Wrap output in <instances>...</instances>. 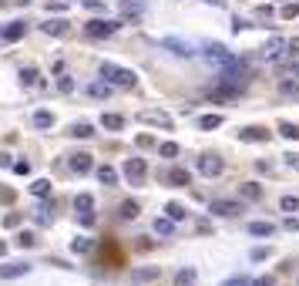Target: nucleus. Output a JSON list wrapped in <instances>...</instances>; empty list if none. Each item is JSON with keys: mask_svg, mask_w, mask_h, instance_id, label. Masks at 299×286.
<instances>
[{"mask_svg": "<svg viewBox=\"0 0 299 286\" xmlns=\"http://www.w3.org/2000/svg\"><path fill=\"white\" fill-rule=\"evenodd\" d=\"M218 84H222V88H239L242 91L245 84H249V67H245V61L235 57L232 64L222 67V71H218Z\"/></svg>", "mask_w": 299, "mask_h": 286, "instance_id": "nucleus-1", "label": "nucleus"}, {"mask_svg": "<svg viewBox=\"0 0 299 286\" xmlns=\"http://www.w3.org/2000/svg\"><path fill=\"white\" fill-rule=\"evenodd\" d=\"M101 78H105V81H111L114 88H135V84H138V74L135 71L118 67V64H111V61H105V64H101Z\"/></svg>", "mask_w": 299, "mask_h": 286, "instance_id": "nucleus-2", "label": "nucleus"}, {"mask_svg": "<svg viewBox=\"0 0 299 286\" xmlns=\"http://www.w3.org/2000/svg\"><path fill=\"white\" fill-rule=\"evenodd\" d=\"M209 212H215V216H226V219H232V216H242L245 209H242V202H235V199H212Z\"/></svg>", "mask_w": 299, "mask_h": 286, "instance_id": "nucleus-3", "label": "nucleus"}, {"mask_svg": "<svg viewBox=\"0 0 299 286\" xmlns=\"http://www.w3.org/2000/svg\"><path fill=\"white\" fill-rule=\"evenodd\" d=\"M145 158H128L124 162V179L131 182V185H141V179H145Z\"/></svg>", "mask_w": 299, "mask_h": 286, "instance_id": "nucleus-4", "label": "nucleus"}, {"mask_svg": "<svg viewBox=\"0 0 299 286\" xmlns=\"http://www.w3.org/2000/svg\"><path fill=\"white\" fill-rule=\"evenodd\" d=\"M84 31H88L91 37H111V34L118 31V20H88Z\"/></svg>", "mask_w": 299, "mask_h": 286, "instance_id": "nucleus-5", "label": "nucleus"}, {"mask_svg": "<svg viewBox=\"0 0 299 286\" xmlns=\"http://www.w3.org/2000/svg\"><path fill=\"white\" fill-rule=\"evenodd\" d=\"M222 169H226V162H222V158L218 155H202L198 158V172H202V175H222Z\"/></svg>", "mask_w": 299, "mask_h": 286, "instance_id": "nucleus-6", "label": "nucleus"}, {"mask_svg": "<svg viewBox=\"0 0 299 286\" xmlns=\"http://www.w3.org/2000/svg\"><path fill=\"white\" fill-rule=\"evenodd\" d=\"M205 57H209V61L215 57V61H218L222 67H226V64H232V61H235V54H232L229 47H222V44H205Z\"/></svg>", "mask_w": 299, "mask_h": 286, "instance_id": "nucleus-7", "label": "nucleus"}, {"mask_svg": "<svg viewBox=\"0 0 299 286\" xmlns=\"http://www.w3.org/2000/svg\"><path fill=\"white\" fill-rule=\"evenodd\" d=\"M286 51H289V41H283V37H269V44L262 47V54H266V61H279Z\"/></svg>", "mask_w": 299, "mask_h": 286, "instance_id": "nucleus-8", "label": "nucleus"}, {"mask_svg": "<svg viewBox=\"0 0 299 286\" xmlns=\"http://www.w3.org/2000/svg\"><path fill=\"white\" fill-rule=\"evenodd\" d=\"M162 47H165V51H171V54H178V57H192V54H195L192 44H188V41H178V37H165Z\"/></svg>", "mask_w": 299, "mask_h": 286, "instance_id": "nucleus-9", "label": "nucleus"}, {"mask_svg": "<svg viewBox=\"0 0 299 286\" xmlns=\"http://www.w3.org/2000/svg\"><path fill=\"white\" fill-rule=\"evenodd\" d=\"M138 118L148 125H162V128H171V118L165 111H155V108H145V111H138Z\"/></svg>", "mask_w": 299, "mask_h": 286, "instance_id": "nucleus-10", "label": "nucleus"}, {"mask_svg": "<svg viewBox=\"0 0 299 286\" xmlns=\"http://www.w3.org/2000/svg\"><path fill=\"white\" fill-rule=\"evenodd\" d=\"M24 31H27L24 20H14V24H7L4 31H0V37H4L7 44H14V41H20V37H24Z\"/></svg>", "mask_w": 299, "mask_h": 286, "instance_id": "nucleus-11", "label": "nucleus"}, {"mask_svg": "<svg viewBox=\"0 0 299 286\" xmlns=\"http://www.w3.org/2000/svg\"><path fill=\"white\" fill-rule=\"evenodd\" d=\"M162 276L158 266H141V270H131V283H152V279Z\"/></svg>", "mask_w": 299, "mask_h": 286, "instance_id": "nucleus-12", "label": "nucleus"}, {"mask_svg": "<svg viewBox=\"0 0 299 286\" xmlns=\"http://www.w3.org/2000/svg\"><path fill=\"white\" fill-rule=\"evenodd\" d=\"M118 7H121L124 17H128V14H131V17H141V14L148 10V0H121Z\"/></svg>", "mask_w": 299, "mask_h": 286, "instance_id": "nucleus-13", "label": "nucleus"}, {"mask_svg": "<svg viewBox=\"0 0 299 286\" xmlns=\"http://www.w3.org/2000/svg\"><path fill=\"white\" fill-rule=\"evenodd\" d=\"M239 138H242V141H269V131L259 128V125H249V128L239 131Z\"/></svg>", "mask_w": 299, "mask_h": 286, "instance_id": "nucleus-14", "label": "nucleus"}, {"mask_svg": "<svg viewBox=\"0 0 299 286\" xmlns=\"http://www.w3.org/2000/svg\"><path fill=\"white\" fill-rule=\"evenodd\" d=\"M27 273H31V266H27V263H7V266H0V276H4V279L27 276Z\"/></svg>", "mask_w": 299, "mask_h": 286, "instance_id": "nucleus-15", "label": "nucleus"}, {"mask_svg": "<svg viewBox=\"0 0 299 286\" xmlns=\"http://www.w3.org/2000/svg\"><path fill=\"white\" fill-rule=\"evenodd\" d=\"M71 169L78 172V175H84V172H91V169H94V162H91V155H88V152H78V155H71Z\"/></svg>", "mask_w": 299, "mask_h": 286, "instance_id": "nucleus-16", "label": "nucleus"}, {"mask_svg": "<svg viewBox=\"0 0 299 286\" xmlns=\"http://www.w3.org/2000/svg\"><path fill=\"white\" fill-rule=\"evenodd\" d=\"M44 34H54V37H67V34H71V24L57 17V20H47V24H44Z\"/></svg>", "mask_w": 299, "mask_h": 286, "instance_id": "nucleus-17", "label": "nucleus"}, {"mask_svg": "<svg viewBox=\"0 0 299 286\" xmlns=\"http://www.w3.org/2000/svg\"><path fill=\"white\" fill-rule=\"evenodd\" d=\"M168 182H171V185H178V188H185V185H192V175H188V169H171L168 172Z\"/></svg>", "mask_w": 299, "mask_h": 286, "instance_id": "nucleus-18", "label": "nucleus"}, {"mask_svg": "<svg viewBox=\"0 0 299 286\" xmlns=\"http://www.w3.org/2000/svg\"><path fill=\"white\" fill-rule=\"evenodd\" d=\"M20 81H24L27 88H44V81H41V74H37V67H24V71H20Z\"/></svg>", "mask_w": 299, "mask_h": 286, "instance_id": "nucleus-19", "label": "nucleus"}, {"mask_svg": "<svg viewBox=\"0 0 299 286\" xmlns=\"http://www.w3.org/2000/svg\"><path fill=\"white\" fill-rule=\"evenodd\" d=\"M88 94H91V98H108V94H111V81H94V84H88Z\"/></svg>", "mask_w": 299, "mask_h": 286, "instance_id": "nucleus-20", "label": "nucleus"}, {"mask_svg": "<svg viewBox=\"0 0 299 286\" xmlns=\"http://www.w3.org/2000/svg\"><path fill=\"white\" fill-rule=\"evenodd\" d=\"M97 182H101V185H114V182H118V172H114L111 165H101V169H97Z\"/></svg>", "mask_w": 299, "mask_h": 286, "instance_id": "nucleus-21", "label": "nucleus"}, {"mask_svg": "<svg viewBox=\"0 0 299 286\" xmlns=\"http://www.w3.org/2000/svg\"><path fill=\"white\" fill-rule=\"evenodd\" d=\"M239 196H242V199H249V202H256V199L262 196V188H259L256 182H245V185H239Z\"/></svg>", "mask_w": 299, "mask_h": 286, "instance_id": "nucleus-22", "label": "nucleus"}, {"mask_svg": "<svg viewBox=\"0 0 299 286\" xmlns=\"http://www.w3.org/2000/svg\"><path fill=\"white\" fill-rule=\"evenodd\" d=\"M165 212H168V219L182 222V219H185V216H188V209H185V205H182V202H168V205H165Z\"/></svg>", "mask_w": 299, "mask_h": 286, "instance_id": "nucleus-23", "label": "nucleus"}, {"mask_svg": "<svg viewBox=\"0 0 299 286\" xmlns=\"http://www.w3.org/2000/svg\"><path fill=\"white\" fill-rule=\"evenodd\" d=\"M31 192H34L37 199H47V196H51V182H47V179H34V182H31Z\"/></svg>", "mask_w": 299, "mask_h": 286, "instance_id": "nucleus-24", "label": "nucleus"}, {"mask_svg": "<svg viewBox=\"0 0 299 286\" xmlns=\"http://www.w3.org/2000/svg\"><path fill=\"white\" fill-rule=\"evenodd\" d=\"M249 232H252V236H272L276 226H272V222H249Z\"/></svg>", "mask_w": 299, "mask_h": 286, "instance_id": "nucleus-25", "label": "nucleus"}, {"mask_svg": "<svg viewBox=\"0 0 299 286\" xmlns=\"http://www.w3.org/2000/svg\"><path fill=\"white\" fill-rule=\"evenodd\" d=\"M101 125H105L108 131H118V128H124V118L121 114H101Z\"/></svg>", "mask_w": 299, "mask_h": 286, "instance_id": "nucleus-26", "label": "nucleus"}, {"mask_svg": "<svg viewBox=\"0 0 299 286\" xmlns=\"http://www.w3.org/2000/svg\"><path fill=\"white\" fill-rule=\"evenodd\" d=\"M218 125H222V114H202V118H198V128L202 131H212V128H218Z\"/></svg>", "mask_w": 299, "mask_h": 286, "instance_id": "nucleus-27", "label": "nucleus"}, {"mask_svg": "<svg viewBox=\"0 0 299 286\" xmlns=\"http://www.w3.org/2000/svg\"><path fill=\"white\" fill-rule=\"evenodd\" d=\"M74 209H78V212H91V209H94V199H91L88 192H81V196L74 199Z\"/></svg>", "mask_w": 299, "mask_h": 286, "instance_id": "nucleus-28", "label": "nucleus"}, {"mask_svg": "<svg viewBox=\"0 0 299 286\" xmlns=\"http://www.w3.org/2000/svg\"><path fill=\"white\" fill-rule=\"evenodd\" d=\"M71 135H74V138H91L94 128H91L88 122H78V125H71Z\"/></svg>", "mask_w": 299, "mask_h": 286, "instance_id": "nucleus-29", "label": "nucleus"}, {"mask_svg": "<svg viewBox=\"0 0 299 286\" xmlns=\"http://www.w3.org/2000/svg\"><path fill=\"white\" fill-rule=\"evenodd\" d=\"M34 125H37V128H51V125H54V114L51 111H34Z\"/></svg>", "mask_w": 299, "mask_h": 286, "instance_id": "nucleus-30", "label": "nucleus"}, {"mask_svg": "<svg viewBox=\"0 0 299 286\" xmlns=\"http://www.w3.org/2000/svg\"><path fill=\"white\" fill-rule=\"evenodd\" d=\"M171 229H175V219H155V232L158 236H171Z\"/></svg>", "mask_w": 299, "mask_h": 286, "instance_id": "nucleus-31", "label": "nucleus"}, {"mask_svg": "<svg viewBox=\"0 0 299 286\" xmlns=\"http://www.w3.org/2000/svg\"><path fill=\"white\" fill-rule=\"evenodd\" d=\"M14 243L20 246V249H34V246H37V239H34V232H20V236H17Z\"/></svg>", "mask_w": 299, "mask_h": 286, "instance_id": "nucleus-32", "label": "nucleus"}, {"mask_svg": "<svg viewBox=\"0 0 299 286\" xmlns=\"http://www.w3.org/2000/svg\"><path fill=\"white\" fill-rule=\"evenodd\" d=\"M158 155H162V158H175L178 155V145H175V141H162V145H158Z\"/></svg>", "mask_w": 299, "mask_h": 286, "instance_id": "nucleus-33", "label": "nucleus"}, {"mask_svg": "<svg viewBox=\"0 0 299 286\" xmlns=\"http://www.w3.org/2000/svg\"><path fill=\"white\" fill-rule=\"evenodd\" d=\"M118 216H121V219H135V216H138V202H121Z\"/></svg>", "mask_w": 299, "mask_h": 286, "instance_id": "nucleus-34", "label": "nucleus"}, {"mask_svg": "<svg viewBox=\"0 0 299 286\" xmlns=\"http://www.w3.org/2000/svg\"><path fill=\"white\" fill-rule=\"evenodd\" d=\"M279 135L296 141V138H299V128H296V125H289V122H283V125H279Z\"/></svg>", "mask_w": 299, "mask_h": 286, "instance_id": "nucleus-35", "label": "nucleus"}, {"mask_svg": "<svg viewBox=\"0 0 299 286\" xmlns=\"http://www.w3.org/2000/svg\"><path fill=\"white\" fill-rule=\"evenodd\" d=\"M279 91H283L286 98H299V84L296 81H283V84H279Z\"/></svg>", "mask_w": 299, "mask_h": 286, "instance_id": "nucleus-36", "label": "nucleus"}, {"mask_svg": "<svg viewBox=\"0 0 299 286\" xmlns=\"http://www.w3.org/2000/svg\"><path fill=\"white\" fill-rule=\"evenodd\" d=\"M279 205H283V212H296V209H299V199L296 196H283V199H279Z\"/></svg>", "mask_w": 299, "mask_h": 286, "instance_id": "nucleus-37", "label": "nucleus"}, {"mask_svg": "<svg viewBox=\"0 0 299 286\" xmlns=\"http://www.w3.org/2000/svg\"><path fill=\"white\" fill-rule=\"evenodd\" d=\"M195 279V270H178V276H175V286H188Z\"/></svg>", "mask_w": 299, "mask_h": 286, "instance_id": "nucleus-38", "label": "nucleus"}, {"mask_svg": "<svg viewBox=\"0 0 299 286\" xmlns=\"http://www.w3.org/2000/svg\"><path fill=\"white\" fill-rule=\"evenodd\" d=\"M51 205H41V209H34V219H37V222H41V226H47V222H51Z\"/></svg>", "mask_w": 299, "mask_h": 286, "instance_id": "nucleus-39", "label": "nucleus"}, {"mask_svg": "<svg viewBox=\"0 0 299 286\" xmlns=\"http://www.w3.org/2000/svg\"><path fill=\"white\" fill-rule=\"evenodd\" d=\"M279 14H283L286 20H292V17H299V4H286V7L279 10Z\"/></svg>", "mask_w": 299, "mask_h": 286, "instance_id": "nucleus-40", "label": "nucleus"}, {"mask_svg": "<svg viewBox=\"0 0 299 286\" xmlns=\"http://www.w3.org/2000/svg\"><path fill=\"white\" fill-rule=\"evenodd\" d=\"M222 286H252V279L249 276H232V279H226Z\"/></svg>", "mask_w": 299, "mask_h": 286, "instance_id": "nucleus-41", "label": "nucleus"}, {"mask_svg": "<svg viewBox=\"0 0 299 286\" xmlns=\"http://www.w3.org/2000/svg\"><path fill=\"white\" fill-rule=\"evenodd\" d=\"M57 88H61V91L67 94V91H74V81L67 78V74H61V78H57Z\"/></svg>", "mask_w": 299, "mask_h": 286, "instance_id": "nucleus-42", "label": "nucleus"}, {"mask_svg": "<svg viewBox=\"0 0 299 286\" xmlns=\"http://www.w3.org/2000/svg\"><path fill=\"white\" fill-rule=\"evenodd\" d=\"M20 219H24L20 212H10V216H4V226H7V229H14V226H20Z\"/></svg>", "mask_w": 299, "mask_h": 286, "instance_id": "nucleus-43", "label": "nucleus"}, {"mask_svg": "<svg viewBox=\"0 0 299 286\" xmlns=\"http://www.w3.org/2000/svg\"><path fill=\"white\" fill-rule=\"evenodd\" d=\"M135 145H138V148H155V138H152V135H138Z\"/></svg>", "mask_w": 299, "mask_h": 286, "instance_id": "nucleus-44", "label": "nucleus"}, {"mask_svg": "<svg viewBox=\"0 0 299 286\" xmlns=\"http://www.w3.org/2000/svg\"><path fill=\"white\" fill-rule=\"evenodd\" d=\"M71 249H74V253H88V249H91V243H88V239H74V243H71Z\"/></svg>", "mask_w": 299, "mask_h": 286, "instance_id": "nucleus-45", "label": "nucleus"}, {"mask_svg": "<svg viewBox=\"0 0 299 286\" xmlns=\"http://www.w3.org/2000/svg\"><path fill=\"white\" fill-rule=\"evenodd\" d=\"M249 27L252 24H249V20H242V17H235V20H232V31L235 34H239V31H249Z\"/></svg>", "mask_w": 299, "mask_h": 286, "instance_id": "nucleus-46", "label": "nucleus"}, {"mask_svg": "<svg viewBox=\"0 0 299 286\" xmlns=\"http://www.w3.org/2000/svg\"><path fill=\"white\" fill-rule=\"evenodd\" d=\"M14 172L17 175H31V162H14Z\"/></svg>", "mask_w": 299, "mask_h": 286, "instance_id": "nucleus-47", "label": "nucleus"}, {"mask_svg": "<svg viewBox=\"0 0 299 286\" xmlns=\"http://www.w3.org/2000/svg\"><path fill=\"white\" fill-rule=\"evenodd\" d=\"M84 7L88 10H105V0H84Z\"/></svg>", "mask_w": 299, "mask_h": 286, "instance_id": "nucleus-48", "label": "nucleus"}, {"mask_svg": "<svg viewBox=\"0 0 299 286\" xmlns=\"http://www.w3.org/2000/svg\"><path fill=\"white\" fill-rule=\"evenodd\" d=\"M279 71H292V78H299V57L292 61V64H286V67H279Z\"/></svg>", "mask_w": 299, "mask_h": 286, "instance_id": "nucleus-49", "label": "nucleus"}, {"mask_svg": "<svg viewBox=\"0 0 299 286\" xmlns=\"http://www.w3.org/2000/svg\"><path fill=\"white\" fill-rule=\"evenodd\" d=\"M0 202H14V192L10 188H0Z\"/></svg>", "mask_w": 299, "mask_h": 286, "instance_id": "nucleus-50", "label": "nucleus"}, {"mask_svg": "<svg viewBox=\"0 0 299 286\" xmlns=\"http://www.w3.org/2000/svg\"><path fill=\"white\" fill-rule=\"evenodd\" d=\"M283 226H286V229H289V232H296V229H299V219H292V216H289V219H286V222H283Z\"/></svg>", "mask_w": 299, "mask_h": 286, "instance_id": "nucleus-51", "label": "nucleus"}, {"mask_svg": "<svg viewBox=\"0 0 299 286\" xmlns=\"http://www.w3.org/2000/svg\"><path fill=\"white\" fill-rule=\"evenodd\" d=\"M81 222L84 226H94V212H81Z\"/></svg>", "mask_w": 299, "mask_h": 286, "instance_id": "nucleus-52", "label": "nucleus"}, {"mask_svg": "<svg viewBox=\"0 0 299 286\" xmlns=\"http://www.w3.org/2000/svg\"><path fill=\"white\" fill-rule=\"evenodd\" d=\"M252 286H272V279H269V276H262V279H252Z\"/></svg>", "mask_w": 299, "mask_h": 286, "instance_id": "nucleus-53", "label": "nucleus"}, {"mask_svg": "<svg viewBox=\"0 0 299 286\" xmlns=\"http://www.w3.org/2000/svg\"><path fill=\"white\" fill-rule=\"evenodd\" d=\"M289 51H296V54H299V37H292V41H289Z\"/></svg>", "mask_w": 299, "mask_h": 286, "instance_id": "nucleus-54", "label": "nucleus"}, {"mask_svg": "<svg viewBox=\"0 0 299 286\" xmlns=\"http://www.w3.org/2000/svg\"><path fill=\"white\" fill-rule=\"evenodd\" d=\"M205 4H212V7H222V4H226V0H205Z\"/></svg>", "mask_w": 299, "mask_h": 286, "instance_id": "nucleus-55", "label": "nucleus"}, {"mask_svg": "<svg viewBox=\"0 0 299 286\" xmlns=\"http://www.w3.org/2000/svg\"><path fill=\"white\" fill-rule=\"evenodd\" d=\"M4 253H7V246H4V243H0V256H4Z\"/></svg>", "mask_w": 299, "mask_h": 286, "instance_id": "nucleus-56", "label": "nucleus"}]
</instances>
